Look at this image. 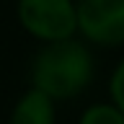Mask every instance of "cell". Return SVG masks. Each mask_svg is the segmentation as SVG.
<instances>
[{
	"label": "cell",
	"instance_id": "6da1fadb",
	"mask_svg": "<svg viewBox=\"0 0 124 124\" xmlns=\"http://www.w3.org/2000/svg\"><path fill=\"white\" fill-rule=\"evenodd\" d=\"M93 52L78 36L41 44L31 62V88L46 93L52 101H67L80 96L93 83Z\"/></svg>",
	"mask_w": 124,
	"mask_h": 124
},
{
	"label": "cell",
	"instance_id": "7a4b0ae2",
	"mask_svg": "<svg viewBox=\"0 0 124 124\" xmlns=\"http://www.w3.org/2000/svg\"><path fill=\"white\" fill-rule=\"evenodd\" d=\"M16 18L41 44L78 36L75 0H16Z\"/></svg>",
	"mask_w": 124,
	"mask_h": 124
},
{
	"label": "cell",
	"instance_id": "3957f363",
	"mask_svg": "<svg viewBox=\"0 0 124 124\" xmlns=\"http://www.w3.org/2000/svg\"><path fill=\"white\" fill-rule=\"evenodd\" d=\"M78 36L85 44L124 46V0H75Z\"/></svg>",
	"mask_w": 124,
	"mask_h": 124
},
{
	"label": "cell",
	"instance_id": "277c9868",
	"mask_svg": "<svg viewBox=\"0 0 124 124\" xmlns=\"http://www.w3.org/2000/svg\"><path fill=\"white\" fill-rule=\"evenodd\" d=\"M8 124H57V101L36 88H26L10 108Z\"/></svg>",
	"mask_w": 124,
	"mask_h": 124
},
{
	"label": "cell",
	"instance_id": "5b68a950",
	"mask_svg": "<svg viewBox=\"0 0 124 124\" xmlns=\"http://www.w3.org/2000/svg\"><path fill=\"white\" fill-rule=\"evenodd\" d=\"M78 124H124V111L111 101H98L83 108V114L78 116Z\"/></svg>",
	"mask_w": 124,
	"mask_h": 124
},
{
	"label": "cell",
	"instance_id": "8992f818",
	"mask_svg": "<svg viewBox=\"0 0 124 124\" xmlns=\"http://www.w3.org/2000/svg\"><path fill=\"white\" fill-rule=\"evenodd\" d=\"M108 93H111V103L124 111V57L119 60V65L111 72V80H108Z\"/></svg>",
	"mask_w": 124,
	"mask_h": 124
}]
</instances>
